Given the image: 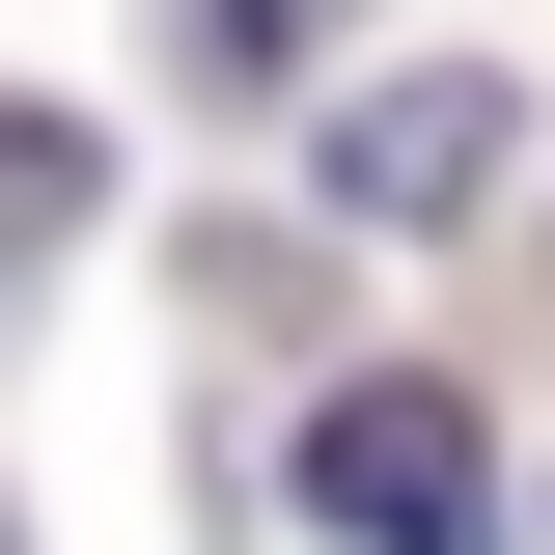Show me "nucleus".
I'll use <instances>...</instances> for the list:
<instances>
[{"label":"nucleus","mask_w":555,"mask_h":555,"mask_svg":"<svg viewBox=\"0 0 555 555\" xmlns=\"http://www.w3.org/2000/svg\"><path fill=\"white\" fill-rule=\"evenodd\" d=\"M306 528H361V555H500V416L473 389H334L306 416Z\"/></svg>","instance_id":"obj_1"},{"label":"nucleus","mask_w":555,"mask_h":555,"mask_svg":"<svg viewBox=\"0 0 555 555\" xmlns=\"http://www.w3.org/2000/svg\"><path fill=\"white\" fill-rule=\"evenodd\" d=\"M500 167H528V83H500V56H416V83L334 112V222H473Z\"/></svg>","instance_id":"obj_2"},{"label":"nucleus","mask_w":555,"mask_h":555,"mask_svg":"<svg viewBox=\"0 0 555 555\" xmlns=\"http://www.w3.org/2000/svg\"><path fill=\"white\" fill-rule=\"evenodd\" d=\"M222 28H250V56H278V28H306V0H222Z\"/></svg>","instance_id":"obj_3"},{"label":"nucleus","mask_w":555,"mask_h":555,"mask_svg":"<svg viewBox=\"0 0 555 555\" xmlns=\"http://www.w3.org/2000/svg\"><path fill=\"white\" fill-rule=\"evenodd\" d=\"M0 555H28V528H0Z\"/></svg>","instance_id":"obj_4"}]
</instances>
